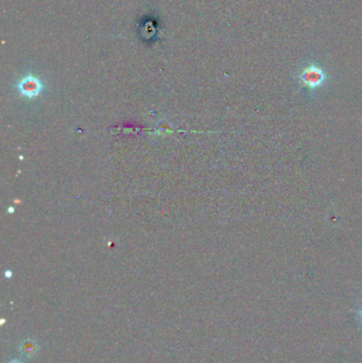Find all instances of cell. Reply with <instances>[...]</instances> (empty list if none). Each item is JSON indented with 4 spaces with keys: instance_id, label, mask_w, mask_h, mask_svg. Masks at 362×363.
Wrapping results in <instances>:
<instances>
[{
    "instance_id": "6da1fadb",
    "label": "cell",
    "mask_w": 362,
    "mask_h": 363,
    "mask_svg": "<svg viewBox=\"0 0 362 363\" xmlns=\"http://www.w3.org/2000/svg\"><path fill=\"white\" fill-rule=\"evenodd\" d=\"M16 88L22 96L27 98H36L42 92L44 88V84L38 78L32 74L26 76L24 78L17 83Z\"/></svg>"
},
{
    "instance_id": "7a4b0ae2",
    "label": "cell",
    "mask_w": 362,
    "mask_h": 363,
    "mask_svg": "<svg viewBox=\"0 0 362 363\" xmlns=\"http://www.w3.org/2000/svg\"><path fill=\"white\" fill-rule=\"evenodd\" d=\"M300 80L308 88H318L325 81V74L320 67L310 65L306 67L300 74Z\"/></svg>"
},
{
    "instance_id": "3957f363",
    "label": "cell",
    "mask_w": 362,
    "mask_h": 363,
    "mask_svg": "<svg viewBox=\"0 0 362 363\" xmlns=\"http://www.w3.org/2000/svg\"><path fill=\"white\" fill-rule=\"evenodd\" d=\"M18 350L24 358L30 359L36 356V354L40 350V345L36 340L32 338H26L20 343Z\"/></svg>"
},
{
    "instance_id": "277c9868",
    "label": "cell",
    "mask_w": 362,
    "mask_h": 363,
    "mask_svg": "<svg viewBox=\"0 0 362 363\" xmlns=\"http://www.w3.org/2000/svg\"><path fill=\"white\" fill-rule=\"evenodd\" d=\"M358 316H359V321L362 323V306L360 307V309L358 310Z\"/></svg>"
},
{
    "instance_id": "5b68a950",
    "label": "cell",
    "mask_w": 362,
    "mask_h": 363,
    "mask_svg": "<svg viewBox=\"0 0 362 363\" xmlns=\"http://www.w3.org/2000/svg\"><path fill=\"white\" fill-rule=\"evenodd\" d=\"M8 363H24V362L20 361V359H13V360H11L10 362H8Z\"/></svg>"
}]
</instances>
